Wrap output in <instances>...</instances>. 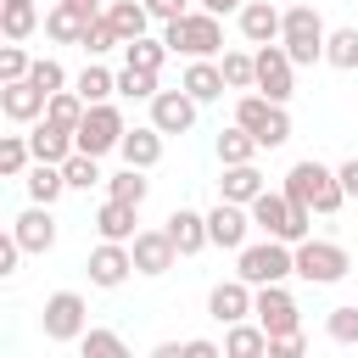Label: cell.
Segmentation results:
<instances>
[{"label":"cell","mask_w":358,"mask_h":358,"mask_svg":"<svg viewBox=\"0 0 358 358\" xmlns=\"http://www.w3.org/2000/svg\"><path fill=\"white\" fill-rule=\"evenodd\" d=\"M291 201H302V207H313V213H336L341 201H347V190H341V173L336 168H324L319 157H302V162H291V173H285V185H280Z\"/></svg>","instance_id":"1"},{"label":"cell","mask_w":358,"mask_h":358,"mask_svg":"<svg viewBox=\"0 0 358 358\" xmlns=\"http://www.w3.org/2000/svg\"><path fill=\"white\" fill-rule=\"evenodd\" d=\"M162 39H168L173 56H218V50H224V22H218V11L190 6L185 17L162 22Z\"/></svg>","instance_id":"2"},{"label":"cell","mask_w":358,"mask_h":358,"mask_svg":"<svg viewBox=\"0 0 358 358\" xmlns=\"http://www.w3.org/2000/svg\"><path fill=\"white\" fill-rule=\"evenodd\" d=\"M235 274H241L246 285L291 280V274H296V246H291V241H280V235H268V241H246V246L235 252Z\"/></svg>","instance_id":"3"},{"label":"cell","mask_w":358,"mask_h":358,"mask_svg":"<svg viewBox=\"0 0 358 358\" xmlns=\"http://www.w3.org/2000/svg\"><path fill=\"white\" fill-rule=\"evenodd\" d=\"M252 224L263 229V235H280V241H308L313 235V207H302V201H291L285 190H263L257 201H252Z\"/></svg>","instance_id":"4"},{"label":"cell","mask_w":358,"mask_h":358,"mask_svg":"<svg viewBox=\"0 0 358 358\" xmlns=\"http://www.w3.org/2000/svg\"><path fill=\"white\" fill-rule=\"evenodd\" d=\"M235 123L252 129L263 151H274V145L291 140V112H285V101H268L263 90H246V95L235 101Z\"/></svg>","instance_id":"5"},{"label":"cell","mask_w":358,"mask_h":358,"mask_svg":"<svg viewBox=\"0 0 358 358\" xmlns=\"http://www.w3.org/2000/svg\"><path fill=\"white\" fill-rule=\"evenodd\" d=\"M324 39H330V28H324V17H319L313 6H285L280 45L291 50V62H296V67H313V62H324Z\"/></svg>","instance_id":"6"},{"label":"cell","mask_w":358,"mask_h":358,"mask_svg":"<svg viewBox=\"0 0 358 358\" xmlns=\"http://www.w3.org/2000/svg\"><path fill=\"white\" fill-rule=\"evenodd\" d=\"M347 268H352V257H347V246L341 241H296V280H308V285H336V280H347Z\"/></svg>","instance_id":"7"},{"label":"cell","mask_w":358,"mask_h":358,"mask_svg":"<svg viewBox=\"0 0 358 358\" xmlns=\"http://www.w3.org/2000/svg\"><path fill=\"white\" fill-rule=\"evenodd\" d=\"M123 134H129V123H123V112L112 106V101H95L90 112H84V123H78V151H90V157H106V151H117L123 145Z\"/></svg>","instance_id":"8"},{"label":"cell","mask_w":358,"mask_h":358,"mask_svg":"<svg viewBox=\"0 0 358 358\" xmlns=\"http://www.w3.org/2000/svg\"><path fill=\"white\" fill-rule=\"evenodd\" d=\"M39 324H45V341H78L90 330V308H84L78 291H50Z\"/></svg>","instance_id":"9"},{"label":"cell","mask_w":358,"mask_h":358,"mask_svg":"<svg viewBox=\"0 0 358 358\" xmlns=\"http://www.w3.org/2000/svg\"><path fill=\"white\" fill-rule=\"evenodd\" d=\"M252 319H257L268 336L302 330V313H296V296L285 291V280H274V285H257V296H252Z\"/></svg>","instance_id":"10"},{"label":"cell","mask_w":358,"mask_h":358,"mask_svg":"<svg viewBox=\"0 0 358 358\" xmlns=\"http://www.w3.org/2000/svg\"><path fill=\"white\" fill-rule=\"evenodd\" d=\"M257 90L268 101H291V90H296V62H291V50L280 39L257 45Z\"/></svg>","instance_id":"11"},{"label":"cell","mask_w":358,"mask_h":358,"mask_svg":"<svg viewBox=\"0 0 358 358\" xmlns=\"http://www.w3.org/2000/svg\"><path fill=\"white\" fill-rule=\"evenodd\" d=\"M196 106H201V101H196L185 84H179V90H157V95H151V123H157L162 134H190V129H196Z\"/></svg>","instance_id":"12"},{"label":"cell","mask_w":358,"mask_h":358,"mask_svg":"<svg viewBox=\"0 0 358 358\" xmlns=\"http://www.w3.org/2000/svg\"><path fill=\"white\" fill-rule=\"evenodd\" d=\"M246 229H257V224H252V207L218 196V207L207 213V241L224 246V252H241V246H246Z\"/></svg>","instance_id":"13"},{"label":"cell","mask_w":358,"mask_h":358,"mask_svg":"<svg viewBox=\"0 0 358 358\" xmlns=\"http://www.w3.org/2000/svg\"><path fill=\"white\" fill-rule=\"evenodd\" d=\"M90 285H101V291H117L129 274H134V252H129V241H101L95 252H90Z\"/></svg>","instance_id":"14"},{"label":"cell","mask_w":358,"mask_h":358,"mask_svg":"<svg viewBox=\"0 0 358 358\" xmlns=\"http://www.w3.org/2000/svg\"><path fill=\"white\" fill-rule=\"evenodd\" d=\"M129 252H134V274H168L173 268V257H179V246H173V235L168 229H140L134 241H129Z\"/></svg>","instance_id":"15"},{"label":"cell","mask_w":358,"mask_h":358,"mask_svg":"<svg viewBox=\"0 0 358 358\" xmlns=\"http://www.w3.org/2000/svg\"><path fill=\"white\" fill-rule=\"evenodd\" d=\"M252 296H257V285H246L241 274H235V280H218V285L207 291V313H213L218 324H241V319H252Z\"/></svg>","instance_id":"16"},{"label":"cell","mask_w":358,"mask_h":358,"mask_svg":"<svg viewBox=\"0 0 358 358\" xmlns=\"http://www.w3.org/2000/svg\"><path fill=\"white\" fill-rule=\"evenodd\" d=\"M45 106H50V95H45L34 78L0 84V112H6L11 123H39V117H45Z\"/></svg>","instance_id":"17"},{"label":"cell","mask_w":358,"mask_h":358,"mask_svg":"<svg viewBox=\"0 0 358 358\" xmlns=\"http://www.w3.org/2000/svg\"><path fill=\"white\" fill-rule=\"evenodd\" d=\"M90 17H101V11H95V6H78V0H56V6L45 11V34H50L56 45H78L84 28H90Z\"/></svg>","instance_id":"18"},{"label":"cell","mask_w":358,"mask_h":358,"mask_svg":"<svg viewBox=\"0 0 358 358\" xmlns=\"http://www.w3.org/2000/svg\"><path fill=\"white\" fill-rule=\"evenodd\" d=\"M235 17H241V39L246 45H274L280 39V22H285V11L268 6V0H246Z\"/></svg>","instance_id":"19"},{"label":"cell","mask_w":358,"mask_h":358,"mask_svg":"<svg viewBox=\"0 0 358 358\" xmlns=\"http://www.w3.org/2000/svg\"><path fill=\"white\" fill-rule=\"evenodd\" d=\"M11 235L22 241V252H50V246H56V218H50V207L34 201L28 213H17V218H11Z\"/></svg>","instance_id":"20"},{"label":"cell","mask_w":358,"mask_h":358,"mask_svg":"<svg viewBox=\"0 0 358 358\" xmlns=\"http://www.w3.org/2000/svg\"><path fill=\"white\" fill-rule=\"evenodd\" d=\"M162 229L173 235V246H179V257H196L201 246H213V241H207V213H196V207H173Z\"/></svg>","instance_id":"21"},{"label":"cell","mask_w":358,"mask_h":358,"mask_svg":"<svg viewBox=\"0 0 358 358\" xmlns=\"http://www.w3.org/2000/svg\"><path fill=\"white\" fill-rule=\"evenodd\" d=\"M28 145H34V157H39V162H67V157L78 151L73 129H62V123H50V117H39V123L28 129Z\"/></svg>","instance_id":"22"},{"label":"cell","mask_w":358,"mask_h":358,"mask_svg":"<svg viewBox=\"0 0 358 358\" xmlns=\"http://www.w3.org/2000/svg\"><path fill=\"white\" fill-rule=\"evenodd\" d=\"M263 190H268V185H263L257 162H224V179H218V196H224V201H241V207H252Z\"/></svg>","instance_id":"23"},{"label":"cell","mask_w":358,"mask_h":358,"mask_svg":"<svg viewBox=\"0 0 358 358\" xmlns=\"http://www.w3.org/2000/svg\"><path fill=\"white\" fill-rule=\"evenodd\" d=\"M134 201H117V196H106L101 207H95V235L101 241H134L140 229H134Z\"/></svg>","instance_id":"24"},{"label":"cell","mask_w":358,"mask_h":358,"mask_svg":"<svg viewBox=\"0 0 358 358\" xmlns=\"http://www.w3.org/2000/svg\"><path fill=\"white\" fill-rule=\"evenodd\" d=\"M179 84H185L201 106H207V101H218V95L229 90V84H224V67H218L213 56H190V67H185V78H179Z\"/></svg>","instance_id":"25"},{"label":"cell","mask_w":358,"mask_h":358,"mask_svg":"<svg viewBox=\"0 0 358 358\" xmlns=\"http://www.w3.org/2000/svg\"><path fill=\"white\" fill-rule=\"evenodd\" d=\"M117 151H123L129 168H157V162H162V129H157V123H140V129L123 134Z\"/></svg>","instance_id":"26"},{"label":"cell","mask_w":358,"mask_h":358,"mask_svg":"<svg viewBox=\"0 0 358 358\" xmlns=\"http://www.w3.org/2000/svg\"><path fill=\"white\" fill-rule=\"evenodd\" d=\"M224 358H268V330L257 319L224 324Z\"/></svg>","instance_id":"27"},{"label":"cell","mask_w":358,"mask_h":358,"mask_svg":"<svg viewBox=\"0 0 358 358\" xmlns=\"http://www.w3.org/2000/svg\"><path fill=\"white\" fill-rule=\"evenodd\" d=\"M22 185H28V201H45V207H50V201L67 190V173H62V162H39V157H34V168L22 173Z\"/></svg>","instance_id":"28"},{"label":"cell","mask_w":358,"mask_h":358,"mask_svg":"<svg viewBox=\"0 0 358 358\" xmlns=\"http://www.w3.org/2000/svg\"><path fill=\"white\" fill-rule=\"evenodd\" d=\"M106 17H112V28L123 34V45H129V39H140V34L157 22L145 0H112V6H106Z\"/></svg>","instance_id":"29"},{"label":"cell","mask_w":358,"mask_h":358,"mask_svg":"<svg viewBox=\"0 0 358 358\" xmlns=\"http://www.w3.org/2000/svg\"><path fill=\"white\" fill-rule=\"evenodd\" d=\"M34 28H39V6H34V0H0V34H6V39L22 45Z\"/></svg>","instance_id":"30"},{"label":"cell","mask_w":358,"mask_h":358,"mask_svg":"<svg viewBox=\"0 0 358 358\" xmlns=\"http://www.w3.org/2000/svg\"><path fill=\"white\" fill-rule=\"evenodd\" d=\"M73 90H78V95H84L90 106H95V101H112V95H117V73H106V67H101V62L90 56V67H84V73L73 78Z\"/></svg>","instance_id":"31"},{"label":"cell","mask_w":358,"mask_h":358,"mask_svg":"<svg viewBox=\"0 0 358 358\" xmlns=\"http://www.w3.org/2000/svg\"><path fill=\"white\" fill-rule=\"evenodd\" d=\"M263 145H257V134L252 129H241V123H229V129H218V162H252Z\"/></svg>","instance_id":"32"},{"label":"cell","mask_w":358,"mask_h":358,"mask_svg":"<svg viewBox=\"0 0 358 358\" xmlns=\"http://www.w3.org/2000/svg\"><path fill=\"white\" fill-rule=\"evenodd\" d=\"M224 84L229 90H257V50H224Z\"/></svg>","instance_id":"33"},{"label":"cell","mask_w":358,"mask_h":358,"mask_svg":"<svg viewBox=\"0 0 358 358\" xmlns=\"http://www.w3.org/2000/svg\"><path fill=\"white\" fill-rule=\"evenodd\" d=\"M84 112H90V101H84L78 90H56V95H50V106H45V117H50V123H62V129H73V134H78Z\"/></svg>","instance_id":"34"},{"label":"cell","mask_w":358,"mask_h":358,"mask_svg":"<svg viewBox=\"0 0 358 358\" xmlns=\"http://www.w3.org/2000/svg\"><path fill=\"white\" fill-rule=\"evenodd\" d=\"M34 168V145H28V134H0V173L6 179H22Z\"/></svg>","instance_id":"35"},{"label":"cell","mask_w":358,"mask_h":358,"mask_svg":"<svg viewBox=\"0 0 358 358\" xmlns=\"http://www.w3.org/2000/svg\"><path fill=\"white\" fill-rule=\"evenodd\" d=\"M324 62H330L336 73H352V67H358V28H330V39H324Z\"/></svg>","instance_id":"36"},{"label":"cell","mask_w":358,"mask_h":358,"mask_svg":"<svg viewBox=\"0 0 358 358\" xmlns=\"http://www.w3.org/2000/svg\"><path fill=\"white\" fill-rule=\"evenodd\" d=\"M106 196H117V201H134V207H140V201L151 196L145 168H129V162H123V173H112V179H106Z\"/></svg>","instance_id":"37"},{"label":"cell","mask_w":358,"mask_h":358,"mask_svg":"<svg viewBox=\"0 0 358 358\" xmlns=\"http://www.w3.org/2000/svg\"><path fill=\"white\" fill-rule=\"evenodd\" d=\"M162 84H157V73L151 67H134V62H123V73H117V95H129V101H151Z\"/></svg>","instance_id":"38"},{"label":"cell","mask_w":358,"mask_h":358,"mask_svg":"<svg viewBox=\"0 0 358 358\" xmlns=\"http://www.w3.org/2000/svg\"><path fill=\"white\" fill-rule=\"evenodd\" d=\"M62 173H67V190H90V185L106 179V173H101V157H90V151H73V157L62 162Z\"/></svg>","instance_id":"39"},{"label":"cell","mask_w":358,"mask_h":358,"mask_svg":"<svg viewBox=\"0 0 358 358\" xmlns=\"http://www.w3.org/2000/svg\"><path fill=\"white\" fill-rule=\"evenodd\" d=\"M123 56H129L134 67H151V73H162V62H168V39H151V34H140V39H129V45H123Z\"/></svg>","instance_id":"40"},{"label":"cell","mask_w":358,"mask_h":358,"mask_svg":"<svg viewBox=\"0 0 358 358\" xmlns=\"http://www.w3.org/2000/svg\"><path fill=\"white\" fill-rule=\"evenodd\" d=\"M78 45H84L90 56H106L112 45H123V34H117V28H112V17L101 11V17H90V28H84V39H78Z\"/></svg>","instance_id":"41"},{"label":"cell","mask_w":358,"mask_h":358,"mask_svg":"<svg viewBox=\"0 0 358 358\" xmlns=\"http://www.w3.org/2000/svg\"><path fill=\"white\" fill-rule=\"evenodd\" d=\"M324 336H330L336 347H352V341H358V308H352V302L330 308V319H324Z\"/></svg>","instance_id":"42"},{"label":"cell","mask_w":358,"mask_h":358,"mask_svg":"<svg viewBox=\"0 0 358 358\" xmlns=\"http://www.w3.org/2000/svg\"><path fill=\"white\" fill-rule=\"evenodd\" d=\"M78 347H84V358H123V352H129L117 330H84Z\"/></svg>","instance_id":"43"},{"label":"cell","mask_w":358,"mask_h":358,"mask_svg":"<svg viewBox=\"0 0 358 358\" xmlns=\"http://www.w3.org/2000/svg\"><path fill=\"white\" fill-rule=\"evenodd\" d=\"M28 67H34V56L11 39L6 50H0V84H17V78H28Z\"/></svg>","instance_id":"44"},{"label":"cell","mask_w":358,"mask_h":358,"mask_svg":"<svg viewBox=\"0 0 358 358\" xmlns=\"http://www.w3.org/2000/svg\"><path fill=\"white\" fill-rule=\"evenodd\" d=\"M28 78L45 90V95H56V90H67V73H62V62L56 56H39L34 67H28Z\"/></svg>","instance_id":"45"},{"label":"cell","mask_w":358,"mask_h":358,"mask_svg":"<svg viewBox=\"0 0 358 358\" xmlns=\"http://www.w3.org/2000/svg\"><path fill=\"white\" fill-rule=\"evenodd\" d=\"M308 347V336L302 330H285V336H268V358H296Z\"/></svg>","instance_id":"46"},{"label":"cell","mask_w":358,"mask_h":358,"mask_svg":"<svg viewBox=\"0 0 358 358\" xmlns=\"http://www.w3.org/2000/svg\"><path fill=\"white\" fill-rule=\"evenodd\" d=\"M17 257H22V241L6 229V235H0V280H6V274H17Z\"/></svg>","instance_id":"47"},{"label":"cell","mask_w":358,"mask_h":358,"mask_svg":"<svg viewBox=\"0 0 358 358\" xmlns=\"http://www.w3.org/2000/svg\"><path fill=\"white\" fill-rule=\"evenodd\" d=\"M145 6H151V17H157V22H173V17H185V11H190V0H145Z\"/></svg>","instance_id":"48"},{"label":"cell","mask_w":358,"mask_h":358,"mask_svg":"<svg viewBox=\"0 0 358 358\" xmlns=\"http://www.w3.org/2000/svg\"><path fill=\"white\" fill-rule=\"evenodd\" d=\"M185 358H218V347H213L207 336H190V341H185Z\"/></svg>","instance_id":"49"},{"label":"cell","mask_w":358,"mask_h":358,"mask_svg":"<svg viewBox=\"0 0 358 358\" xmlns=\"http://www.w3.org/2000/svg\"><path fill=\"white\" fill-rule=\"evenodd\" d=\"M336 173H341V190H347V196H358V157H347Z\"/></svg>","instance_id":"50"},{"label":"cell","mask_w":358,"mask_h":358,"mask_svg":"<svg viewBox=\"0 0 358 358\" xmlns=\"http://www.w3.org/2000/svg\"><path fill=\"white\" fill-rule=\"evenodd\" d=\"M196 6H207V11H218V17H224V11H241L246 0H196Z\"/></svg>","instance_id":"51"},{"label":"cell","mask_w":358,"mask_h":358,"mask_svg":"<svg viewBox=\"0 0 358 358\" xmlns=\"http://www.w3.org/2000/svg\"><path fill=\"white\" fill-rule=\"evenodd\" d=\"M157 358H185V341H157Z\"/></svg>","instance_id":"52"},{"label":"cell","mask_w":358,"mask_h":358,"mask_svg":"<svg viewBox=\"0 0 358 358\" xmlns=\"http://www.w3.org/2000/svg\"><path fill=\"white\" fill-rule=\"evenodd\" d=\"M78 6H95V11H101V0H78Z\"/></svg>","instance_id":"53"}]
</instances>
